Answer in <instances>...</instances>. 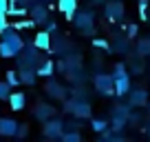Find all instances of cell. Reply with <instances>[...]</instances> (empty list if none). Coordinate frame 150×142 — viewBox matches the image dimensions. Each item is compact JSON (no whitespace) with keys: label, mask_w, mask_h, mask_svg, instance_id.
Here are the masks:
<instances>
[{"label":"cell","mask_w":150,"mask_h":142,"mask_svg":"<svg viewBox=\"0 0 150 142\" xmlns=\"http://www.w3.org/2000/svg\"><path fill=\"white\" fill-rule=\"evenodd\" d=\"M44 91H47V95H49V98H53V100H62V102H64V100L69 98V89H66L62 82L53 80V78H49V80H47Z\"/></svg>","instance_id":"8"},{"label":"cell","mask_w":150,"mask_h":142,"mask_svg":"<svg viewBox=\"0 0 150 142\" xmlns=\"http://www.w3.org/2000/svg\"><path fill=\"white\" fill-rule=\"evenodd\" d=\"M126 36L130 40H135L137 36H139V27H137V24H128V27H126Z\"/></svg>","instance_id":"33"},{"label":"cell","mask_w":150,"mask_h":142,"mask_svg":"<svg viewBox=\"0 0 150 142\" xmlns=\"http://www.w3.org/2000/svg\"><path fill=\"white\" fill-rule=\"evenodd\" d=\"M11 89H13V87H11L7 80H0V100H9Z\"/></svg>","instance_id":"27"},{"label":"cell","mask_w":150,"mask_h":142,"mask_svg":"<svg viewBox=\"0 0 150 142\" xmlns=\"http://www.w3.org/2000/svg\"><path fill=\"white\" fill-rule=\"evenodd\" d=\"M18 124L13 118H0V136L2 138H16V131H18Z\"/></svg>","instance_id":"16"},{"label":"cell","mask_w":150,"mask_h":142,"mask_svg":"<svg viewBox=\"0 0 150 142\" xmlns=\"http://www.w3.org/2000/svg\"><path fill=\"white\" fill-rule=\"evenodd\" d=\"M80 67H82V56L80 53H66V56L57 62V69H60L64 76L71 73V71H75V69H80Z\"/></svg>","instance_id":"9"},{"label":"cell","mask_w":150,"mask_h":142,"mask_svg":"<svg viewBox=\"0 0 150 142\" xmlns=\"http://www.w3.org/2000/svg\"><path fill=\"white\" fill-rule=\"evenodd\" d=\"M64 133V122L60 118H49L47 122H42V136L49 140H60V136Z\"/></svg>","instance_id":"7"},{"label":"cell","mask_w":150,"mask_h":142,"mask_svg":"<svg viewBox=\"0 0 150 142\" xmlns=\"http://www.w3.org/2000/svg\"><path fill=\"white\" fill-rule=\"evenodd\" d=\"M42 2H51V0H42Z\"/></svg>","instance_id":"41"},{"label":"cell","mask_w":150,"mask_h":142,"mask_svg":"<svg viewBox=\"0 0 150 142\" xmlns=\"http://www.w3.org/2000/svg\"><path fill=\"white\" fill-rule=\"evenodd\" d=\"M71 98H73V95H71ZM71 113H73L75 118H80V120H88L91 115H93V104H91L88 100L73 98V109H71Z\"/></svg>","instance_id":"10"},{"label":"cell","mask_w":150,"mask_h":142,"mask_svg":"<svg viewBox=\"0 0 150 142\" xmlns=\"http://www.w3.org/2000/svg\"><path fill=\"white\" fill-rule=\"evenodd\" d=\"M73 22H75V29H77V31H84V33H88V36L95 33V16H93L91 9L75 11Z\"/></svg>","instance_id":"4"},{"label":"cell","mask_w":150,"mask_h":142,"mask_svg":"<svg viewBox=\"0 0 150 142\" xmlns=\"http://www.w3.org/2000/svg\"><path fill=\"white\" fill-rule=\"evenodd\" d=\"M128 104L130 107H146L148 104V91L144 87H137V89L130 87V91H128Z\"/></svg>","instance_id":"11"},{"label":"cell","mask_w":150,"mask_h":142,"mask_svg":"<svg viewBox=\"0 0 150 142\" xmlns=\"http://www.w3.org/2000/svg\"><path fill=\"white\" fill-rule=\"evenodd\" d=\"M0 56H2V58H16V51H13L7 42H2V40H0Z\"/></svg>","instance_id":"29"},{"label":"cell","mask_w":150,"mask_h":142,"mask_svg":"<svg viewBox=\"0 0 150 142\" xmlns=\"http://www.w3.org/2000/svg\"><path fill=\"white\" fill-rule=\"evenodd\" d=\"M95 82V91H97L102 98H110V95H115V78H112V73H95L93 78Z\"/></svg>","instance_id":"3"},{"label":"cell","mask_w":150,"mask_h":142,"mask_svg":"<svg viewBox=\"0 0 150 142\" xmlns=\"http://www.w3.org/2000/svg\"><path fill=\"white\" fill-rule=\"evenodd\" d=\"M126 14V7H124L122 0H106L104 2V18L110 20V22H117V20L124 18Z\"/></svg>","instance_id":"6"},{"label":"cell","mask_w":150,"mask_h":142,"mask_svg":"<svg viewBox=\"0 0 150 142\" xmlns=\"http://www.w3.org/2000/svg\"><path fill=\"white\" fill-rule=\"evenodd\" d=\"M7 27H9V22H7V14H0V31L7 29Z\"/></svg>","instance_id":"37"},{"label":"cell","mask_w":150,"mask_h":142,"mask_svg":"<svg viewBox=\"0 0 150 142\" xmlns=\"http://www.w3.org/2000/svg\"><path fill=\"white\" fill-rule=\"evenodd\" d=\"M18 76H20V85H35L38 80V71L33 67H20L18 69Z\"/></svg>","instance_id":"17"},{"label":"cell","mask_w":150,"mask_h":142,"mask_svg":"<svg viewBox=\"0 0 150 142\" xmlns=\"http://www.w3.org/2000/svg\"><path fill=\"white\" fill-rule=\"evenodd\" d=\"M9 107L13 111H22L24 107H27V95H24V91H11L9 95Z\"/></svg>","instance_id":"19"},{"label":"cell","mask_w":150,"mask_h":142,"mask_svg":"<svg viewBox=\"0 0 150 142\" xmlns=\"http://www.w3.org/2000/svg\"><path fill=\"white\" fill-rule=\"evenodd\" d=\"M126 67L130 69V73H135V76H139V73H144V69H146V65H144V56L141 53H130L128 51V62H126Z\"/></svg>","instance_id":"14"},{"label":"cell","mask_w":150,"mask_h":142,"mask_svg":"<svg viewBox=\"0 0 150 142\" xmlns=\"http://www.w3.org/2000/svg\"><path fill=\"white\" fill-rule=\"evenodd\" d=\"M144 131H146V133L150 136V115L146 118V122H144Z\"/></svg>","instance_id":"39"},{"label":"cell","mask_w":150,"mask_h":142,"mask_svg":"<svg viewBox=\"0 0 150 142\" xmlns=\"http://www.w3.org/2000/svg\"><path fill=\"white\" fill-rule=\"evenodd\" d=\"M64 129H75V131H80V129H82L80 118H77V120H73V122H64Z\"/></svg>","instance_id":"35"},{"label":"cell","mask_w":150,"mask_h":142,"mask_svg":"<svg viewBox=\"0 0 150 142\" xmlns=\"http://www.w3.org/2000/svg\"><path fill=\"white\" fill-rule=\"evenodd\" d=\"M108 127L112 129L115 133H122L124 129L128 127V118H119V115H110V124Z\"/></svg>","instance_id":"22"},{"label":"cell","mask_w":150,"mask_h":142,"mask_svg":"<svg viewBox=\"0 0 150 142\" xmlns=\"http://www.w3.org/2000/svg\"><path fill=\"white\" fill-rule=\"evenodd\" d=\"M44 27H47L49 33H55V31H57V22H55V20H47V24H44Z\"/></svg>","instance_id":"36"},{"label":"cell","mask_w":150,"mask_h":142,"mask_svg":"<svg viewBox=\"0 0 150 142\" xmlns=\"http://www.w3.org/2000/svg\"><path fill=\"white\" fill-rule=\"evenodd\" d=\"M57 111H55V107H51L49 102H40L33 109V115H35V120H40V122H47L49 118H53Z\"/></svg>","instance_id":"15"},{"label":"cell","mask_w":150,"mask_h":142,"mask_svg":"<svg viewBox=\"0 0 150 142\" xmlns=\"http://www.w3.org/2000/svg\"><path fill=\"white\" fill-rule=\"evenodd\" d=\"M102 2H106V0H93V5H102Z\"/></svg>","instance_id":"40"},{"label":"cell","mask_w":150,"mask_h":142,"mask_svg":"<svg viewBox=\"0 0 150 142\" xmlns=\"http://www.w3.org/2000/svg\"><path fill=\"white\" fill-rule=\"evenodd\" d=\"M18 5H22V7H31V5H35L38 0H16Z\"/></svg>","instance_id":"38"},{"label":"cell","mask_w":150,"mask_h":142,"mask_svg":"<svg viewBox=\"0 0 150 142\" xmlns=\"http://www.w3.org/2000/svg\"><path fill=\"white\" fill-rule=\"evenodd\" d=\"M29 9H31V20L35 24H47V20H49V7H47V2H35V5H31Z\"/></svg>","instance_id":"12"},{"label":"cell","mask_w":150,"mask_h":142,"mask_svg":"<svg viewBox=\"0 0 150 142\" xmlns=\"http://www.w3.org/2000/svg\"><path fill=\"white\" fill-rule=\"evenodd\" d=\"M108 120H104V118H93V122H91V127H93V131L95 133H102L104 129H108Z\"/></svg>","instance_id":"26"},{"label":"cell","mask_w":150,"mask_h":142,"mask_svg":"<svg viewBox=\"0 0 150 142\" xmlns=\"http://www.w3.org/2000/svg\"><path fill=\"white\" fill-rule=\"evenodd\" d=\"M93 47H95V49H104V51L112 53V49H110V42H106L104 38H95V40H93Z\"/></svg>","instance_id":"30"},{"label":"cell","mask_w":150,"mask_h":142,"mask_svg":"<svg viewBox=\"0 0 150 142\" xmlns=\"http://www.w3.org/2000/svg\"><path fill=\"white\" fill-rule=\"evenodd\" d=\"M137 53H141V56H150V36H141L139 40H137Z\"/></svg>","instance_id":"23"},{"label":"cell","mask_w":150,"mask_h":142,"mask_svg":"<svg viewBox=\"0 0 150 142\" xmlns=\"http://www.w3.org/2000/svg\"><path fill=\"white\" fill-rule=\"evenodd\" d=\"M16 60H18V67H33V69H38L44 58L40 56V49L35 44H24V49L16 56Z\"/></svg>","instance_id":"2"},{"label":"cell","mask_w":150,"mask_h":142,"mask_svg":"<svg viewBox=\"0 0 150 142\" xmlns=\"http://www.w3.org/2000/svg\"><path fill=\"white\" fill-rule=\"evenodd\" d=\"M112 78H115V95L117 98H124L130 91V73H128L126 62H117L115 69H112Z\"/></svg>","instance_id":"1"},{"label":"cell","mask_w":150,"mask_h":142,"mask_svg":"<svg viewBox=\"0 0 150 142\" xmlns=\"http://www.w3.org/2000/svg\"><path fill=\"white\" fill-rule=\"evenodd\" d=\"M27 136H29V124H18L16 138H27Z\"/></svg>","instance_id":"34"},{"label":"cell","mask_w":150,"mask_h":142,"mask_svg":"<svg viewBox=\"0 0 150 142\" xmlns=\"http://www.w3.org/2000/svg\"><path fill=\"white\" fill-rule=\"evenodd\" d=\"M0 40L9 44V47L16 51V56H18V53L24 49V40H22V36L18 33V29H16V27H7V29H2V31H0Z\"/></svg>","instance_id":"5"},{"label":"cell","mask_w":150,"mask_h":142,"mask_svg":"<svg viewBox=\"0 0 150 142\" xmlns=\"http://www.w3.org/2000/svg\"><path fill=\"white\" fill-rule=\"evenodd\" d=\"M130 111H132V107H130V104H115V107H112V111H110V115L128 118V115H130Z\"/></svg>","instance_id":"25"},{"label":"cell","mask_w":150,"mask_h":142,"mask_svg":"<svg viewBox=\"0 0 150 142\" xmlns=\"http://www.w3.org/2000/svg\"><path fill=\"white\" fill-rule=\"evenodd\" d=\"M110 49H112V53H128L130 51V38L115 33L112 40H110Z\"/></svg>","instance_id":"13"},{"label":"cell","mask_w":150,"mask_h":142,"mask_svg":"<svg viewBox=\"0 0 150 142\" xmlns=\"http://www.w3.org/2000/svg\"><path fill=\"white\" fill-rule=\"evenodd\" d=\"M141 122H144L141 113H132L130 111V115H128V127H137V124H141Z\"/></svg>","instance_id":"31"},{"label":"cell","mask_w":150,"mask_h":142,"mask_svg":"<svg viewBox=\"0 0 150 142\" xmlns=\"http://www.w3.org/2000/svg\"><path fill=\"white\" fill-rule=\"evenodd\" d=\"M139 18L148 20V0H139Z\"/></svg>","instance_id":"32"},{"label":"cell","mask_w":150,"mask_h":142,"mask_svg":"<svg viewBox=\"0 0 150 142\" xmlns=\"http://www.w3.org/2000/svg\"><path fill=\"white\" fill-rule=\"evenodd\" d=\"M33 44H35L40 51H51V33L44 29V31L35 33V38H33Z\"/></svg>","instance_id":"20"},{"label":"cell","mask_w":150,"mask_h":142,"mask_svg":"<svg viewBox=\"0 0 150 142\" xmlns=\"http://www.w3.org/2000/svg\"><path fill=\"white\" fill-rule=\"evenodd\" d=\"M57 9L60 14L66 16V20H73L75 11H77V0H57Z\"/></svg>","instance_id":"18"},{"label":"cell","mask_w":150,"mask_h":142,"mask_svg":"<svg viewBox=\"0 0 150 142\" xmlns=\"http://www.w3.org/2000/svg\"><path fill=\"white\" fill-rule=\"evenodd\" d=\"M60 140L62 142H82V133L75 131V129H66V131L60 136Z\"/></svg>","instance_id":"24"},{"label":"cell","mask_w":150,"mask_h":142,"mask_svg":"<svg viewBox=\"0 0 150 142\" xmlns=\"http://www.w3.org/2000/svg\"><path fill=\"white\" fill-rule=\"evenodd\" d=\"M5 80L9 82L11 87H18V85H20V76H18V71L9 69V71H7V76H5Z\"/></svg>","instance_id":"28"},{"label":"cell","mask_w":150,"mask_h":142,"mask_svg":"<svg viewBox=\"0 0 150 142\" xmlns=\"http://www.w3.org/2000/svg\"><path fill=\"white\" fill-rule=\"evenodd\" d=\"M35 71H38V76H40V78H51L53 73H55V65H53L51 60H42V65L38 67Z\"/></svg>","instance_id":"21"}]
</instances>
